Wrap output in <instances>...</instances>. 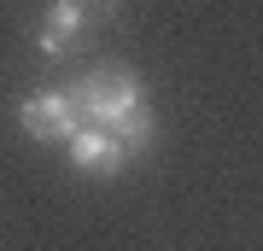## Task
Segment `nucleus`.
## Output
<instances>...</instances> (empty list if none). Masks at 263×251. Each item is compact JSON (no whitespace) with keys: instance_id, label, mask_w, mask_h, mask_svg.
I'll use <instances>...</instances> for the list:
<instances>
[{"instance_id":"obj_1","label":"nucleus","mask_w":263,"mask_h":251,"mask_svg":"<svg viewBox=\"0 0 263 251\" xmlns=\"http://www.w3.org/2000/svg\"><path fill=\"white\" fill-rule=\"evenodd\" d=\"M70 105H76V123L111 134L123 117H135L146 105V88H141V76H135L129 65H100V70H88L82 82H76Z\"/></svg>"},{"instance_id":"obj_2","label":"nucleus","mask_w":263,"mask_h":251,"mask_svg":"<svg viewBox=\"0 0 263 251\" xmlns=\"http://www.w3.org/2000/svg\"><path fill=\"white\" fill-rule=\"evenodd\" d=\"M18 123H24V134H29V140H70L76 129H82V123H76L70 93H59V88L29 93V100L18 105Z\"/></svg>"},{"instance_id":"obj_3","label":"nucleus","mask_w":263,"mask_h":251,"mask_svg":"<svg viewBox=\"0 0 263 251\" xmlns=\"http://www.w3.org/2000/svg\"><path fill=\"white\" fill-rule=\"evenodd\" d=\"M65 152H70V169H76V176H117V169L129 164V158H123V146H117V134L88 129V123L65 140Z\"/></svg>"},{"instance_id":"obj_4","label":"nucleus","mask_w":263,"mask_h":251,"mask_svg":"<svg viewBox=\"0 0 263 251\" xmlns=\"http://www.w3.org/2000/svg\"><path fill=\"white\" fill-rule=\"evenodd\" d=\"M82 29H88V6H82V0H53L47 18H41V29H35L41 59H65V53H76Z\"/></svg>"}]
</instances>
